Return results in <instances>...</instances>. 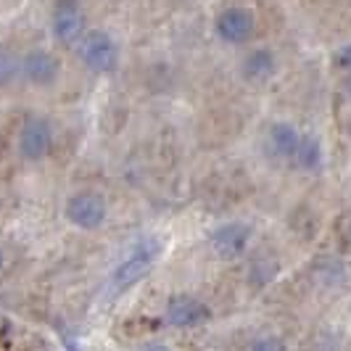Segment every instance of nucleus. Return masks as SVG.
Here are the masks:
<instances>
[{"label": "nucleus", "mask_w": 351, "mask_h": 351, "mask_svg": "<svg viewBox=\"0 0 351 351\" xmlns=\"http://www.w3.org/2000/svg\"><path fill=\"white\" fill-rule=\"evenodd\" d=\"M243 74L251 82H264L275 74V56L269 51H254L248 53L246 64H243Z\"/></svg>", "instance_id": "9b49d317"}, {"label": "nucleus", "mask_w": 351, "mask_h": 351, "mask_svg": "<svg viewBox=\"0 0 351 351\" xmlns=\"http://www.w3.org/2000/svg\"><path fill=\"white\" fill-rule=\"evenodd\" d=\"M301 135L296 132L293 124L278 122L269 127L267 132V145H269V154L275 158H296V151H299Z\"/></svg>", "instance_id": "9d476101"}, {"label": "nucleus", "mask_w": 351, "mask_h": 351, "mask_svg": "<svg viewBox=\"0 0 351 351\" xmlns=\"http://www.w3.org/2000/svg\"><path fill=\"white\" fill-rule=\"evenodd\" d=\"M164 319L172 328H198L209 319V306L188 293H177L164 306Z\"/></svg>", "instance_id": "7ed1b4c3"}, {"label": "nucleus", "mask_w": 351, "mask_h": 351, "mask_svg": "<svg viewBox=\"0 0 351 351\" xmlns=\"http://www.w3.org/2000/svg\"><path fill=\"white\" fill-rule=\"evenodd\" d=\"M53 145V130L51 124L40 117H32L27 119L21 132H19V154L29 161H40L51 151Z\"/></svg>", "instance_id": "39448f33"}, {"label": "nucleus", "mask_w": 351, "mask_h": 351, "mask_svg": "<svg viewBox=\"0 0 351 351\" xmlns=\"http://www.w3.org/2000/svg\"><path fill=\"white\" fill-rule=\"evenodd\" d=\"M338 64H341L343 69H351V45L338 53Z\"/></svg>", "instance_id": "dca6fc26"}, {"label": "nucleus", "mask_w": 351, "mask_h": 351, "mask_svg": "<svg viewBox=\"0 0 351 351\" xmlns=\"http://www.w3.org/2000/svg\"><path fill=\"white\" fill-rule=\"evenodd\" d=\"M106 214H108V209H106V201L101 193L85 191V193L71 195L66 201V219L80 230H98L106 222Z\"/></svg>", "instance_id": "f03ea898"}, {"label": "nucleus", "mask_w": 351, "mask_h": 351, "mask_svg": "<svg viewBox=\"0 0 351 351\" xmlns=\"http://www.w3.org/2000/svg\"><path fill=\"white\" fill-rule=\"evenodd\" d=\"M80 56L93 71H111L117 66V43L106 32H88L80 43Z\"/></svg>", "instance_id": "20e7f679"}, {"label": "nucleus", "mask_w": 351, "mask_h": 351, "mask_svg": "<svg viewBox=\"0 0 351 351\" xmlns=\"http://www.w3.org/2000/svg\"><path fill=\"white\" fill-rule=\"evenodd\" d=\"M85 32V14L77 0H58L53 11V35L64 45L77 43Z\"/></svg>", "instance_id": "423d86ee"}, {"label": "nucleus", "mask_w": 351, "mask_h": 351, "mask_svg": "<svg viewBox=\"0 0 351 351\" xmlns=\"http://www.w3.org/2000/svg\"><path fill=\"white\" fill-rule=\"evenodd\" d=\"M0 267H3V251H0Z\"/></svg>", "instance_id": "a211bd4d"}, {"label": "nucleus", "mask_w": 351, "mask_h": 351, "mask_svg": "<svg viewBox=\"0 0 351 351\" xmlns=\"http://www.w3.org/2000/svg\"><path fill=\"white\" fill-rule=\"evenodd\" d=\"M349 98H351V80H349Z\"/></svg>", "instance_id": "6ab92c4d"}, {"label": "nucleus", "mask_w": 351, "mask_h": 351, "mask_svg": "<svg viewBox=\"0 0 351 351\" xmlns=\"http://www.w3.org/2000/svg\"><path fill=\"white\" fill-rule=\"evenodd\" d=\"M19 71H21V64H19V58L14 56V51L5 48V45H0V85H8Z\"/></svg>", "instance_id": "ddd939ff"}, {"label": "nucleus", "mask_w": 351, "mask_h": 351, "mask_svg": "<svg viewBox=\"0 0 351 351\" xmlns=\"http://www.w3.org/2000/svg\"><path fill=\"white\" fill-rule=\"evenodd\" d=\"M158 256H161V243H158L156 238H143V241H138L135 248L114 269V275H111V291L114 293L130 291L135 282L143 280L151 272V267L156 264Z\"/></svg>", "instance_id": "f257e3e1"}, {"label": "nucleus", "mask_w": 351, "mask_h": 351, "mask_svg": "<svg viewBox=\"0 0 351 351\" xmlns=\"http://www.w3.org/2000/svg\"><path fill=\"white\" fill-rule=\"evenodd\" d=\"M248 351H288V349H285L282 338H278V335H262V338H256L251 343Z\"/></svg>", "instance_id": "2eb2a0df"}, {"label": "nucleus", "mask_w": 351, "mask_h": 351, "mask_svg": "<svg viewBox=\"0 0 351 351\" xmlns=\"http://www.w3.org/2000/svg\"><path fill=\"white\" fill-rule=\"evenodd\" d=\"M145 351H172L169 346H164V343H156V346H151V349H145Z\"/></svg>", "instance_id": "f3484780"}, {"label": "nucleus", "mask_w": 351, "mask_h": 351, "mask_svg": "<svg viewBox=\"0 0 351 351\" xmlns=\"http://www.w3.org/2000/svg\"><path fill=\"white\" fill-rule=\"evenodd\" d=\"M349 243H351V230H349Z\"/></svg>", "instance_id": "aec40b11"}, {"label": "nucleus", "mask_w": 351, "mask_h": 351, "mask_svg": "<svg viewBox=\"0 0 351 351\" xmlns=\"http://www.w3.org/2000/svg\"><path fill=\"white\" fill-rule=\"evenodd\" d=\"M251 241V228L243 222H225L211 232V248L219 259H238Z\"/></svg>", "instance_id": "0eeeda50"}, {"label": "nucleus", "mask_w": 351, "mask_h": 351, "mask_svg": "<svg viewBox=\"0 0 351 351\" xmlns=\"http://www.w3.org/2000/svg\"><path fill=\"white\" fill-rule=\"evenodd\" d=\"M217 32L228 43H246L254 35V16L246 8H228L217 19Z\"/></svg>", "instance_id": "6e6552de"}, {"label": "nucleus", "mask_w": 351, "mask_h": 351, "mask_svg": "<svg viewBox=\"0 0 351 351\" xmlns=\"http://www.w3.org/2000/svg\"><path fill=\"white\" fill-rule=\"evenodd\" d=\"M21 74L32 85H51L58 77V58L48 51H32L21 61Z\"/></svg>", "instance_id": "1a4fd4ad"}, {"label": "nucleus", "mask_w": 351, "mask_h": 351, "mask_svg": "<svg viewBox=\"0 0 351 351\" xmlns=\"http://www.w3.org/2000/svg\"><path fill=\"white\" fill-rule=\"evenodd\" d=\"M306 351H343V341H341V335L325 330V333H317L306 343Z\"/></svg>", "instance_id": "4468645a"}, {"label": "nucleus", "mask_w": 351, "mask_h": 351, "mask_svg": "<svg viewBox=\"0 0 351 351\" xmlns=\"http://www.w3.org/2000/svg\"><path fill=\"white\" fill-rule=\"evenodd\" d=\"M296 164H299L301 169H319V164H322V148H319V141H317L315 135H306V138H301L299 143V151H296Z\"/></svg>", "instance_id": "f8f14e48"}]
</instances>
